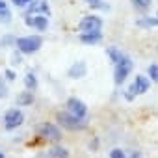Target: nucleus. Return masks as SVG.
<instances>
[{"instance_id":"nucleus-26","label":"nucleus","mask_w":158,"mask_h":158,"mask_svg":"<svg viewBox=\"0 0 158 158\" xmlns=\"http://www.w3.org/2000/svg\"><path fill=\"white\" fill-rule=\"evenodd\" d=\"M134 95H138V93H136V89H134V86H130V88L127 89V93H125V97H127L128 101H132V99H134Z\"/></svg>"},{"instance_id":"nucleus-11","label":"nucleus","mask_w":158,"mask_h":158,"mask_svg":"<svg viewBox=\"0 0 158 158\" xmlns=\"http://www.w3.org/2000/svg\"><path fill=\"white\" fill-rule=\"evenodd\" d=\"M78 39H80L84 45H97L102 39V32H80Z\"/></svg>"},{"instance_id":"nucleus-14","label":"nucleus","mask_w":158,"mask_h":158,"mask_svg":"<svg viewBox=\"0 0 158 158\" xmlns=\"http://www.w3.org/2000/svg\"><path fill=\"white\" fill-rule=\"evenodd\" d=\"M24 88L28 91H35L37 89V76L34 73H26L24 74Z\"/></svg>"},{"instance_id":"nucleus-29","label":"nucleus","mask_w":158,"mask_h":158,"mask_svg":"<svg viewBox=\"0 0 158 158\" xmlns=\"http://www.w3.org/2000/svg\"><path fill=\"white\" fill-rule=\"evenodd\" d=\"M6 8H8V4L4 2V0H0V10H6Z\"/></svg>"},{"instance_id":"nucleus-32","label":"nucleus","mask_w":158,"mask_h":158,"mask_svg":"<svg viewBox=\"0 0 158 158\" xmlns=\"http://www.w3.org/2000/svg\"><path fill=\"white\" fill-rule=\"evenodd\" d=\"M0 158H4V154H2V152H0Z\"/></svg>"},{"instance_id":"nucleus-6","label":"nucleus","mask_w":158,"mask_h":158,"mask_svg":"<svg viewBox=\"0 0 158 158\" xmlns=\"http://www.w3.org/2000/svg\"><path fill=\"white\" fill-rule=\"evenodd\" d=\"M26 15H47L50 17V6L47 0H32L24 8V17Z\"/></svg>"},{"instance_id":"nucleus-27","label":"nucleus","mask_w":158,"mask_h":158,"mask_svg":"<svg viewBox=\"0 0 158 158\" xmlns=\"http://www.w3.org/2000/svg\"><path fill=\"white\" fill-rule=\"evenodd\" d=\"M11 60H13V61H11L13 65H19V63L23 61V58H21V52H15V54L11 56Z\"/></svg>"},{"instance_id":"nucleus-8","label":"nucleus","mask_w":158,"mask_h":158,"mask_svg":"<svg viewBox=\"0 0 158 158\" xmlns=\"http://www.w3.org/2000/svg\"><path fill=\"white\" fill-rule=\"evenodd\" d=\"M24 24L28 28L37 30V32H47V28H48V17L47 15H26L24 17Z\"/></svg>"},{"instance_id":"nucleus-18","label":"nucleus","mask_w":158,"mask_h":158,"mask_svg":"<svg viewBox=\"0 0 158 158\" xmlns=\"http://www.w3.org/2000/svg\"><path fill=\"white\" fill-rule=\"evenodd\" d=\"M132 2V6L136 8V10H139V11H145V10H149L151 8V0H130Z\"/></svg>"},{"instance_id":"nucleus-19","label":"nucleus","mask_w":158,"mask_h":158,"mask_svg":"<svg viewBox=\"0 0 158 158\" xmlns=\"http://www.w3.org/2000/svg\"><path fill=\"white\" fill-rule=\"evenodd\" d=\"M84 2L89 8H93V10H108V6L104 4V0H84Z\"/></svg>"},{"instance_id":"nucleus-23","label":"nucleus","mask_w":158,"mask_h":158,"mask_svg":"<svg viewBox=\"0 0 158 158\" xmlns=\"http://www.w3.org/2000/svg\"><path fill=\"white\" fill-rule=\"evenodd\" d=\"M147 71H149L151 80H152V82H158V65H154V63H152V65H149V69H147Z\"/></svg>"},{"instance_id":"nucleus-12","label":"nucleus","mask_w":158,"mask_h":158,"mask_svg":"<svg viewBox=\"0 0 158 158\" xmlns=\"http://www.w3.org/2000/svg\"><path fill=\"white\" fill-rule=\"evenodd\" d=\"M132 86H134V89H136L138 95H143V93L149 91L151 82H149V78H147V76H143V74H136V80H134Z\"/></svg>"},{"instance_id":"nucleus-5","label":"nucleus","mask_w":158,"mask_h":158,"mask_svg":"<svg viewBox=\"0 0 158 158\" xmlns=\"http://www.w3.org/2000/svg\"><path fill=\"white\" fill-rule=\"evenodd\" d=\"M78 30L80 32H101L102 30V19L99 15H86L78 23Z\"/></svg>"},{"instance_id":"nucleus-2","label":"nucleus","mask_w":158,"mask_h":158,"mask_svg":"<svg viewBox=\"0 0 158 158\" xmlns=\"http://www.w3.org/2000/svg\"><path fill=\"white\" fill-rule=\"evenodd\" d=\"M132 69H134V61L128 58V56H121V60L115 63V71H114V82L119 86V84H123L125 80H127V76L132 73Z\"/></svg>"},{"instance_id":"nucleus-16","label":"nucleus","mask_w":158,"mask_h":158,"mask_svg":"<svg viewBox=\"0 0 158 158\" xmlns=\"http://www.w3.org/2000/svg\"><path fill=\"white\" fill-rule=\"evenodd\" d=\"M141 28H151V26H158V17H143L136 23Z\"/></svg>"},{"instance_id":"nucleus-9","label":"nucleus","mask_w":158,"mask_h":158,"mask_svg":"<svg viewBox=\"0 0 158 158\" xmlns=\"http://www.w3.org/2000/svg\"><path fill=\"white\" fill-rule=\"evenodd\" d=\"M67 112L76 115V117H80V119H86L88 115V106L80 101V99H76V97H71L67 101Z\"/></svg>"},{"instance_id":"nucleus-31","label":"nucleus","mask_w":158,"mask_h":158,"mask_svg":"<svg viewBox=\"0 0 158 158\" xmlns=\"http://www.w3.org/2000/svg\"><path fill=\"white\" fill-rule=\"evenodd\" d=\"M30 2H32V0H24V4H26V6H28V4H30Z\"/></svg>"},{"instance_id":"nucleus-20","label":"nucleus","mask_w":158,"mask_h":158,"mask_svg":"<svg viewBox=\"0 0 158 158\" xmlns=\"http://www.w3.org/2000/svg\"><path fill=\"white\" fill-rule=\"evenodd\" d=\"M15 39L17 37H13V35H4L2 39H0V47H2V48H8V47H15Z\"/></svg>"},{"instance_id":"nucleus-28","label":"nucleus","mask_w":158,"mask_h":158,"mask_svg":"<svg viewBox=\"0 0 158 158\" xmlns=\"http://www.w3.org/2000/svg\"><path fill=\"white\" fill-rule=\"evenodd\" d=\"M11 4H13L15 8H19V10L26 8V4H24V0H11Z\"/></svg>"},{"instance_id":"nucleus-22","label":"nucleus","mask_w":158,"mask_h":158,"mask_svg":"<svg viewBox=\"0 0 158 158\" xmlns=\"http://www.w3.org/2000/svg\"><path fill=\"white\" fill-rule=\"evenodd\" d=\"M8 97V86H6V78L0 74V99Z\"/></svg>"},{"instance_id":"nucleus-13","label":"nucleus","mask_w":158,"mask_h":158,"mask_svg":"<svg viewBox=\"0 0 158 158\" xmlns=\"http://www.w3.org/2000/svg\"><path fill=\"white\" fill-rule=\"evenodd\" d=\"M17 104L19 106H32L34 104V91H21L17 95Z\"/></svg>"},{"instance_id":"nucleus-15","label":"nucleus","mask_w":158,"mask_h":158,"mask_svg":"<svg viewBox=\"0 0 158 158\" xmlns=\"http://www.w3.org/2000/svg\"><path fill=\"white\" fill-rule=\"evenodd\" d=\"M106 54H108V58H110V61H112L114 65H115V63L121 60V56H123V52H121L117 47H108V48H106Z\"/></svg>"},{"instance_id":"nucleus-33","label":"nucleus","mask_w":158,"mask_h":158,"mask_svg":"<svg viewBox=\"0 0 158 158\" xmlns=\"http://www.w3.org/2000/svg\"><path fill=\"white\" fill-rule=\"evenodd\" d=\"M156 17H158V13H156Z\"/></svg>"},{"instance_id":"nucleus-1","label":"nucleus","mask_w":158,"mask_h":158,"mask_svg":"<svg viewBox=\"0 0 158 158\" xmlns=\"http://www.w3.org/2000/svg\"><path fill=\"white\" fill-rule=\"evenodd\" d=\"M15 47L21 54H35L41 47H43V37L39 34L34 35H23L15 39Z\"/></svg>"},{"instance_id":"nucleus-10","label":"nucleus","mask_w":158,"mask_h":158,"mask_svg":"<svg viewBox=\"0 0 158 158\" xmlns=\"http://www.w3.org/2000/svg\"><path fill=\"white\" fill-rule=\"evenodd\" d=\"M86 73H88V65H86V61H76V63H73V65L69 67L67 76H69V78H74V80H78V78H84Z\"/></svg>"},{"instance_id":"nucleus-30","label":"nucleus","mask_w":158,"mask_h":158,"mask_svg":"<svg viewBox=\"0 0 158 158\" xmlns=\"http://www.w3.org/2000/svg\"><path fill=\"white\" fill-rule=\"evenodd\" d=\"M130 158H141V154H139V152H132V156H130Z\"/></svg>"},{"instance_id":"nucleus-21","label":"nucleus","mask_w":158,"mask_h":158,"mask_svg":"<svg viewBox=\"0 0 158 158\" xmlns=\"http://www.w3.org/2000/svg\"><path fill=\"white\" fill-rule=\"evenodd\" d=\"M11 11H10V8H6V10H0V23H4V24H8V23H11Z\"/></svg>"},{"instance_id":"nucleus-25","label":"nucleus","mask_w":158,"mask_h":158,"mask_svg":"<svg viewBox=\"0 0 158 158\" xmlns=\"http://www.w3.org/2000/svg\"><path fill=\"white\" fill-rule=\"evenodd\" d=\"M110 158H127V156H125V152H123L121 149H114V151L110 152Z\"/></svg>"},{"instance_id":"nucleus-24","label":"nucleus","mask_w":158,"mask_h":158,"mask_svg":"<svg viewBox=\"0 0 158 158\" xmlns=\"http://www.w3.org/2000/svg\"><path fill=\"white\" fill-rule=\"evenodd\" d=\"M4 78H6V80H10V82H13L15 78H17V74H15L13 69H6V71H4Z\"/></svg>"},{"instance_id":"nucleus-7","label":"nucleus","mask_w":158,"mask_h":158,"mask_svg":"<svg viewBox=\"0 0 158 158\" xmlns=\"http://www.w3.org/2000/svg\"><path fill=\"white\" fill-rule=\"evenodd\" d=\"M37 136H41L45 139H50V141H60L61 139V132L54 123H41L37 127Z\"/></svg>"},{"instance_id":"nucleus-17","label":"nucleus","mask_w":158,"mask_h":158,"mask_svg":"<svg viewBox=\"0 0 158 158\" xmlns=\"http://www.w3.org/2000/svg\"><path fill=\"white\" fill-rule=\"evenodd\" d=\"M48 156H50V158H67L69 152H67V149H63V147H54V149L48 151Z\"/></svg>"},{"instance_id":"nucleus-3","label":"nucleus","mask_w":158,"mask_h":158,"mask_svg":"<svg viewBox=\"0 0 158 158\" xmlns=\"http://www.w3.org/2000/svg\"><path fill=\"white\" fill-rule=\"evenodd\" d=\"M56 119H58V123H60L63 128H67V130H84V128L88 127L86 119H80V117H76V115H73V114H69V112H60V114L56 115Z\"/></svg>"},{"instance_id":"nucleus-4","label":"nucleus","mask_w":158,"mask_h":158,"mask_svg":"<svg viewBox=\"0 0 158 158\" xmlns=\"http://www.w3.org/2000/svg\"><path fill=\"white\" fill-rule=\"evenodd\" d=\"M23 123H24V114L21 110H17V108H10L4 114V127H6V130H15Z\"/></svg>"}]
</instances>
